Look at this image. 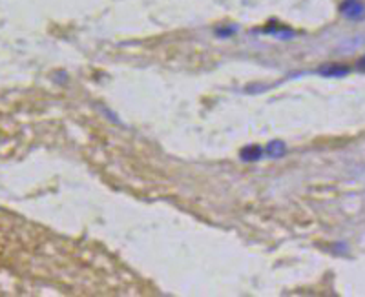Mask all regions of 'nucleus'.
I'll return each instance as SVG.
<instances>
[{"instance_id": "3", "label": "nucleus", "mask_w": 365, "mask_h": 297, "mask_svg": "<svg viewBox=\"0 0 365 297\" xmlns=\"http://www.w3.org/2000/svg\"><path fill=\"white\" fill-rule=\"evenodd\" d=\"M261 155H263V149L259 148L257 144H250V146H245V148L240 151L241 161H245V162L257 161V159H261Z\"/></svg>"}, {"instance_id": "5", "label": "nucleus", "mask_w": 365, "mask_h": 297, "mask_svg": "<svg viewBox=\"0 0 365 297\" xmlns=\"http://www.w3.org/2000/svg\"><path fill=\"white\" fill-rule=\"evenodd\" d=\"M356 70H360V72L365 73V55L364 57H360V60L356 62Z\"/></svg>"}, {"instance_id": "4", "label": "nucleus", "mask_w": 365, "mask_h": 297, "mask_svg": "<svg viewBox=\"0 0 365 297\" xmlns=\"http://www.w3.org/2000/svg\"><path fill=\"white\" fill-rule=\"evenodd\" d=\"M287 148H285V143L282 141H272V143L267 144V153L272 157V159H280L282 155H285Z\"/></svg>"}, {"instance_id": "2", "label": "nucleus", "mask_w": 365, "mask_h": 297, "mask_svg": "<svg viewBox=\"0 0 365 297\" xmlns=\"http://www.w3.org/2000/svg\"><path fill=\"white\" fill-rule=\"evenodd\" d=\"M341 15H345L347 18H360L364 17L365 13V6L358 0H345L340 7Z\"/></svg>"}, {"instance_id": "1", "label": "nucleus", "mask_w": 365, "mask_h": 297, "mask_svg": "<svg viewBox=\"0 0 365 297\" xmlns=\"http://www.w3.org/2000/svg\"><path fill=\"white\" fill-rule=\"evenodd\" d=\"M351 68L347 64H336V62H330V64H324L318 68V75L322 77H329V78H341L349 75Z\"/></svg>"}]
</instances>
